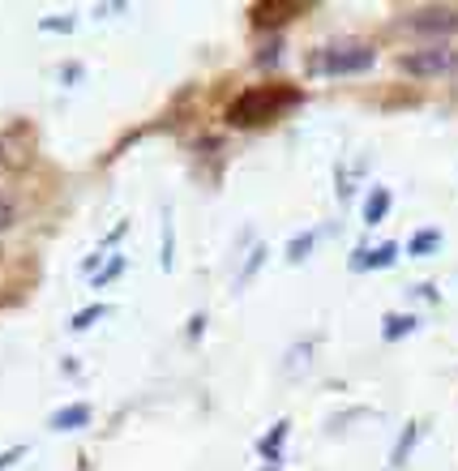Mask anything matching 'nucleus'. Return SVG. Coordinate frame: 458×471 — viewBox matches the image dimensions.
<instances>
[{
  "mask_svg": "<svg viewBox=\"0 0 458 471\" xmlns=\"http://www.w3.org/2000/svg\"><path fill=\"white\" fill-rule=\"evenodd\" d=\"M385 215H390V189H373L368 201H364V223H368V227H377Z\"/></svg>",
  "mask_w": 458,
  "mask_h": 471,
  "instance_id": "obj_8",
  "label": "nucleus"
},
{
  "mask_svg": "<svg viewBox=\"0 0 458 471\" xmlns=\"http://www.w3.org/2000/svg\"><path fill=\"white\" fill-rule=\"evenodd\" d=\"M103 313H108V304H91V309H82V313L73 317V330H91Z\"/></svg>",
  "mask_w": 458,
  "mask_h": 471,
  "instance_id": "obj_16",
  "label": "nucleus"
},
{
  "mask_svg": "<svg viewBox=\"0 0 458 471\" xmlns=\"http://www.w3.org/2000/svg\"><path fill=\"white\" fill-rule=\"evenodd\" d=\"M368 257H360V270L364 266H373V270H385V266H394L399 261V244H382V249H364Z\"/></svg>",
  "mask_w": 458,
  "mask_h": 471,
  "instance_id": "obj_10",
  "label": "nucleus"
},
{
  "mask_svg": "<svg viewBox=\"0 0 458 471\" xmlns=\"http://www.w3.org/2000/svg\"><path fill=\"white\" fill-rule=\"evenodd\" d=\"M377 52L373 47H360V43H339V47H325L322 56L313 60V73H364L373 69Z\"/></svg>",
  "mask_w": 458,
  "mask_h": 471,
  "instance_id": "obj_2",
  "label": "nucleus"
},
{
  "mask_svg": "<svg viewBox=\"0 0 458 471\" xmlns=\"http://www.w3.org/2000/svg\"><path fill=\"white\" fill-rule=\"evenodd\" d=\"M176 261V236H172V215L163 218V270H172Z\"/></svg>",
  "mask_w": 458,
  "mask_h": 471,
  "instance_id": "obj_15",
  "label": "nucleus"
},
{
  "mask_svg": "<svg viewBox=\"0 0 458 471\" xmlns=\"http://www.w3.org/2000/svg\"><path fill=\"white\" fill-rule=\"evenodd\" d=\"M287 429H291V424H287V420H279V424H274V432H266V437H262V446H257V450H262V458H266V463H279V458H283Z\"/></svg>",
  "mask_w": 458,
  "mask_h": 471,
  "instance_id": "obj_7",
  "label": "nucleus"
},
{
  "mask_svg": "<svg viewBox=\"0 0 458 471\" xmlns=\"http://www.w3.org/2000/svg\"><path fill=\"white\" fill-rule=\"evenodd\" d=\"M300 9H305L300 0H287V4H253V21H257V26H274V21L296 18Z\"/></svg>",
  "mask_w": 458,
  "mask_h": 471,
  "instance_id": "obj_5",
  "label": "nucleus"
},
{
  "mask_svg": "<svg viewBox=\"0 0 458 471\" xmlns=\"http://www.w3.org/2000/svg\"><path fill=\"white\" fill-rule=\"evenodd\" d=\"M416 437H420V424H407V429L399 432L394 454H390V463H394V467H402V463H407V454H411V446H416Z\"/></svg>",
  "mask_w": 458,
  "mask_h": 471,
  "instance_id": "obj_11",
  "label": "nucleus"
},
{
  "mask_svg": "<svg viewBox=\"0 0 458 471\" xmlns=\"http://www.w3.org/2000/svg\"><path fill=\"white\" fill-rule=\"evenodd\" d=\"M13 218H18L13 201H4V197H0V232H9V227H13Z\"/></svg>",
  "mask_w": 458,
  "mask_h": 471,
  "instance_id": "obj_17",
  "label": "nucleus"
},
{
  "mask_svg": "<svg viewBox=\"0 0 458 471\" xmlns=\"http://www.w3.org/2000/svg\"><path fill=\"white\" fill-rule=\"evenodd\" d=\"M287 103H296V90L253 86V90H245V95L228 107V120L231 124H240V129H253V124H262V120L279 116V107H287Z\"/></svg>",
  "mask_w": 458,
  "mask_h": 471,
  "instance_id": "obj_1",
  "label": "nucleus"
},
{
  "mask_svg": "<svg viewBox=\"0 0 458 471\" xmlns=\"http://www.w3.org/2000/svg\"><path fill=\"white\" fill-rule=\"evenodd\" d=\"M22 454H26V446H13V450H4V454H0V471H9V467H13V463L22 458Z\"/></svg>",
  "mask_w": 458,
  "mask_h": 471,
  "instance_id": "obj_19",
  "label": "nucleus"
},
{
  "mask_svg": "<svg viewBox=\"0 0 458 471\" xmlns=\"http://www.w3.org/2000/svg\"><path fill=\"white\" fill-rule=\"evenodd\" d=\"M120 270H125V257H112V266H108V270H103V275L95 278V287H103V283H112V278L120 275Z\"/></svg>",
  "mask_w": 458,
  "mask_h": 471,
  "instance_id": "obj_18",
  "label": "nucleus"
},
{
  "mask_svg": "<svg viewBox=\"0 0 458 471\" xmlns=\"http://www.w3.org/2000/svg\"><path fill=\"white\" fill-rule=\"evenodd\" d=\"M43 30H73V21L69 18H48L43 21Z\"/></svg>",
  "mask_w": 458,
  "mask_h": 471,
  "instance_id": "obj_20",
  "label": "nucleus"
},
{
  "mask_svg": "<svg viewBox=\"0 0 458 471\" xmlns=\"http://www.w3.org/2000/svg\"><path fill=\"white\" fill-rule=\"evenodd\" d=\"M313 244H317V232H300L287 244V257H291V261H305V257L313 253Z\"/></svg>",
  "mask_w": 458,
  "mask_h": 471,
  "instance_id": "obj_13",
  "label": "nucleus"
},
{
  "mask_svg": "<svg viewBox=\"0 0 458 471\" xmlns=\"http://www.w3.org/2000/svg\"><path fill=\"white\" fill-rule=\"evenodd\" d=\"M416 326H420V321H416V313H390L385 317V343H394V338H402V334H411L416 330Z\"/></svg>",
  "mask_w": 458,
  "mask_h": 471,
  "instance_id": "obj_9",
  "label": "nucleus"
},
{
  "mask_svg": "<svg viewBox=\"0 0 458 471\" xmlns=\"http://www.w3.org/2000/svg\"><path fill=\"white\" fill-rule=\"evenodd\" d=\"M411 30H416V35H454L458 30V9H441V4L420 9V13L411 18Z\"/></svg>",
  "mask_w": 458,
  "mask_h": 471,
  "instance_id": "obj_4",
  "label": "nucleus"
},
{
  "mask_svg": "<svg viewBox=\"0 0 458 471\" xmlns=\"http://www.w3.org/2000/svg\"><path fill=\"white\" fill-rule=\"evenodd\" d=\"M437 244H441V232H433V227H428V232H416L411 236V257H428Z\"/></svg>",
  "mask_w": 458,
  "mask_h": 471,
  "instance_id": "obj_12",
  "label": "nucleus"
},
{
  "mask_svg": "<svg viewBox=\"0 0 458 471\" xmlns=\"http://www.w3.org/2000/svg\"><path fill=\"white\" fill-rule=\"evenodd\" d=\"M262 261H266V249L257 244V249L248 253V266H245V270H240V283H236V287H248V283H253V275L262 270Z\"/></svg>",
  "mask_w": 458,
  "mask_h": 471,
  "instance_id": "obj_14",
  "label": "nucleus"
},
{
  "mask_svg": "<svg viewBox=\"0 0 458 471\" xmlns=\"http://www.w3.org/2000/svg\"><path fill=\"white\" fill-rule=\"evenodd\" d=\"M86 424H91V407H86V403H73V407H60V412L52 415V429H56V432L86 429Z\"/></svg>",
  "mask_w": 458,
  "mask_h": 471,
  "instance_id": "obj_6",
  "label": "nucleus"
},
{
  "mask_svg": "<svg viewBox=\"0 0 458 471\" xmlns=\"http://www.w3.org/2000/svg\"><path fill=\"white\" fill-rule=\"evenodd\" d=\"M402 69L416 73V78H437V73L458 69V52L454 47H445V43H437V47H420V52H407V56H402Z\"/></svg>",
  "mask_w": 458,
  "mask_h": 471,
  "instance_id": "obj_3",
  "label": "nucleus"
}]
</instances>
